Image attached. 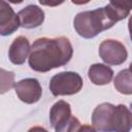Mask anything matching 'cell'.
Listing matches in <instances>:
<instances>
[{"label":"cell","instance_id":"1","mask_svg":"<svg viewBox=\"0 0 132 132\" xmlns=\"http://www.w3.org/2000/svg\"><path fill=\"white\" fill-rule=\"evenodd\" d=\"M73 47L67 37H42L31 45L29 66L37 72H47L66 65L72 58Z\"/></svg>","mask_w":132,"mask_h":132},{"label":"cell","instance_id":"2","mask_svg":"<svg viewBox=\"0 0 132 132\" xmlns=\"http://www.w3.org/2000/svg\"><path fill=\"white\" fill-rule=\"evenodd\" d=\"M114 24L105 6L78 12L73 21V27L76 33L87 39L94 38L102 31L110 29Z\"/></svg>","mask_w":132,"mask_h":132},{"label":"cell","instance_id":"3","mask_svg":"<svg viewBox=\"0 0 132 132\" xmlns=\"http://www.w3.org/2000/svg\"><path fill=\"white\" fill-rule=\"evenodd\" d=\"M81 76L73 71H63L55 74L50 81V90L54 96H67L78 93L82 88Z\"/></svg>","mask_w":132,"mask_h":132},{"label":"cell","instance_id":"4","mask_svg":"<svg viewBox=\"0 0 132 132\" xmlns=\"http://www.w3.org/2000/svg\"><path fill=\"white\" fill-rule=\"evenodd\" d=\"M99 56L107 65H121L127 60L128 53L119 40L106 39L99 45Z\"/></svg>","mask_w":132,"mask_h":132},{"label":"cell","instance_id":"5","mask_svg":"<svg viewBox=\"0 0 132 132\" xmlns=\"http://www.w3.org/2000/svg\"><path fill=\"white\" fill-rule=\"evenodd\" d=\"M116 105L104 102L95 107L92 113L93 127L99 132H113V116Z\"/></svg>","mask_w":132,"mask_h":132},{"label":"cell","instance_id":"6","mask_svg":"<svg viewBox=\"0 0 132 132\" xmlns=\"http://www.w3.org/2000/svg\"><path fill=\"white\" fill-rule=\"evenodd\" d=\"M15 94L19 99L27 104H33L39 101L42 95V89L36 78H24L14 85Z\"/></svg>","mask_w":132,"mask_h":132},{"label":"cell","instance_id":"7","mask_svg":"<svg viewBox=\"0 0 132 132\" xmlns=\"http://www.w3.org/2000/svg\"><path fill=\"white\" fill-rule=\"evenodd\" d=\"M19 15L13 11L6 1H1L0 6V34L7 36L16 31L20 27Z\"/></svg>","mask_w":132,"mask_h":132},{"label":"cell","instance_id":"8","mask_svg":"<svg viewBox=\"0 0 132 132\" xmlns=\"http://www.w3.org/2000/svg\"><path fill=\"white\" fill-rule=\"evenodd\" d=\"M20 25L23 28L33 29L39 27L44 21V11L35 4H30L18 13Z\"/></svg>","mask_w":132,"mask_h":132},{"label":"cell","instance_id":"9","mask_svg":"<svg viewBox=\"0 0 132 132\" xmlns=\"http://www.w3.org/2000/svg\"><path fill=\"white\" fill-rule=\"evenodd\" d=\"M30 43L27 37L19 36L13 39L8 50V58L14 65H22L25 63L28 55H30Z\"/></svg>","mask_w":132,"mask_h":132},{"label":"cell","instance_id":"10","mask_svg":"<svg viewBox=\"0 0 132 132\" xmlns=\"http://www.w3.org/2000/svg\"><path fill=\"white\" fill-rule=\"evenodd\" d=\"M113 132H130L132 129V112L124 104H119L114 108Z\"/></svg>","mask_w":132,"mask_h":132},{"label":"cell","instance_id":"11","mask_svg":"<svg viewBox=\"0 0 132 132\" xmlns=\"http://www.w3.org/2000/svg\"><path fill=\"white\" fill-rule=\"evenodd\" d=\"M88 76L91 82L97 86H104L111 81L113 77V71L112 69L101 63H96L90 66L88 71Z\"/></svg>","mask_w":132,"mask_h":132},{"label":"cell","instance_id":"12","mask_svg":"<svg viewBox=\"0 0 132 132\" xmlns=\"http://www.w3.org/2000/svg\"><path fill=\"white\" fill-rule=\"evenodd\" d=\"M71 117L70 104L64 100L57 101L50 110V122L52 127L55 129L64 122H66Z\"/></svg>","mask_w":132,"mask_h":132},{"label":"cell","instance_id":"13","mask_svg":"<svg viewBox=\"0 0 132 132\" xmlns=\"http://www.w3.org/2000/svg\"><path fill=\"white\" fill-rule=\"evenodd\" d=\"M105 7L112 21L117 23L129 15L132 9V1H110Z\"/></svg>","mask_w":132,"mask_h":132},{"label":"cell","instance_id":"14","mask_svg":"<svg viewBox=\"0 0 132 132\" xmlns=\"http://www.w3.org/2000/svg\"><path fill=\"white\" fill-rule=\"evenodd\" d=\"M116 90L124 95L132 94V72L129 69L121 70L113 79Z\"/></svg>","mask_w":132,"mask_h":132},{"label":"cell","instance_id":"15","mask_svg":"<svg viewBox=\"0 0 132 132\" xmlns=\"http://www.w3.org/2000/svg\"><path fill=\"white\" fill-rule=\"evenodd\" d=\"M81 127L77 118L71 116L66 122L55 128V132H77Z\"/></svg>","mask_w":132,"mask_h":132},{"label":"cell","instance_id":"16","mask_svg":"<svg viewBox=\"0 0 132 132\" xmlns=\"http://www.w3.org/2000/svg\"><path fill=\"white\" fill-rule=\"evenodd\" d=\"M13 78L14 74L11 71H6L3 68L1 69V93H5L6 91L10 90L13 87Z\"/></svg>","mask_w":132,"mask_h":132},{"label":"cell","instance_id":"17","mask_svg":"<svg viewBox=\"0 0 132 132\" xmlns=\"http://www.w3.org/2000/svg\"><path fill=\"white\" fill-rule=\"evenodd\" d=\"M77 132H96V129L90 125H82Z\"/></svg>","mask_w":132,"mask_h":132},{"label":"cell","instance_id":"18","mask_svg":"<svg viewBox=\"0 0 132 132\" xmlns=\"http://www.w3.org/2000/svg\"><path fill=\"white\" fill-rule=\"evenodd\" d=\"M28 132H47L46 129H44L43 127H40V126H35V127H32L28 130Z\"/></svg>","mask_w":132,"mask_h":132},{"label":"cell","instance_id":"19","mask_svg":"<svg viewBox=\"0 0 132 132\" xmlns=\"http://www.w3.org/2000/svg\"><path fill=\"white\" fill-rule=\"evenodd\" d=\"M128 29H129L130 38H131V41H132V14L130 15V18H129V21H128Z\"/></svg>","mask_w":132,"mask_h":132},{"label":"cell","instance_id":"20","mask_svg":"<svg viewBox=\"0 0 132 132\" xmlns=\"http://www.w3.org/2000/svg\"><path fill=\"white\" fill-rule=\"evenodd\" d=\"M129 70L132 72V62H131V63H130V65H129Z\"/></svg>","mask_w":132,"mask_h":132}]
</instances>
